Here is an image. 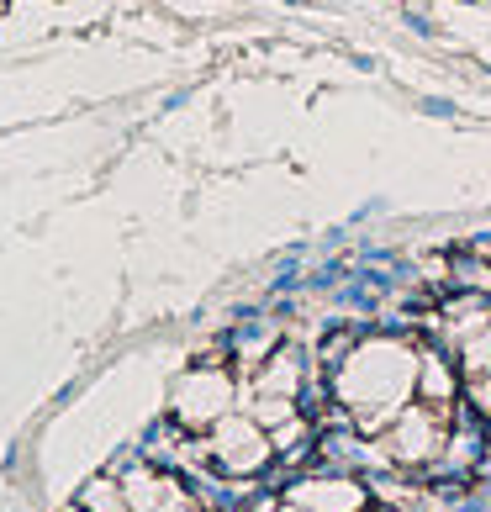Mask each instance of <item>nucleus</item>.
<instances>
[{
  "label": "nucleus",
  "mask_w": 491,
  "mask_h": 512,
  "mask_svg": "<svg viewBox=\"0 0 491 512\" xmlns=\"http://www.w3.org/2000/svg\"><path fill=\"white\" fill-rule=\"evenodd\" d=\"M228 391H233L228 370H191L175 391V412L196 428H212L217 417H228Z\"/></svg>",
  "instance_id": "4"
},
{
  "label": "nucleus",
  "mask_w": 491,
  "mask_h": 512,
  "mask_svg": "<svg viewBox=\"0 0 491 512\" xmlns=\"http://www.w3.org/2000/svg\"><path fill=\"white\" fill-rule=\"evenodd\" d=\"M418 386H423V396H428L433 407H455V391H460V381L449 375V365H439V359H423Z\"/></svg>",
  "instance_id": "6"
},
{
  "label": "nucleus",
  "mask_w": 491,
  "mask_h": 512,
  "mask_svg": "<svg viewBox=\"0 0 491 512\" xmlns=\"http://www.w3.org/2000/svg\"><path fill=\"white\" fill-rule=\"evenodd\" d=\"M412 359L396 349V344H365L360 359L354 365H344V375H338V396L354 407V423H360L365 433H386L391 417H396V402L412 391Z\"/></svg>",
  "instance_id": "1"
},
{
  "label": "nucleus",
  "mask_w": 491,
  "mask_h": 512,
  "mask_svg": "<svg viewBox=\"0 0 491 512\" xmlns=\"http://www.w3.org/2000/svg\"><path fill=\"white\" fill-rule=\"evenodd\" d=\"M212 454H217V465L228 470V476H249V470H259L264 460L275 454V439H270V428L259 423V417H217L212 423Z\"/></svg>",
  "instance_id": "3"
},
{
  "label": "nucleus",
  "mask_w": 491,
  "mask_h": 512,
  "mask_svg": "<svg viewBox=\"0 0 491 512\" xmlns=\"http://www.w3.org/2000/svg\"><path fill=\"white\" fill-rule=\"evenodd\" d=\"M291 497L312 512H365V486L349 481V476H317V481H301Z\"/></svg>",
  "instance_id": "5"
},
{
  "label": "nucleus",
  "mask_w": 491,
  "mask_h": 512,
  "mask_svg": "<svg viewBox=\"0 0 491 512\" xmlns=\"http://www.w3.org/2000/svg\"><path fill=\"white\" fill-rule=\"evenodd\" d=\"M449 428H455L449 407H407V412L391 417L381 449H386L391 465H428V460H439V454H444Z\"/></svg>",
  "instance_id": "2"
},
{
  "label": "nucleus",
  "mask_w": 491,
  "mask_h": 512,
  "mask_svg": "<svg viewBox=\"0 0 491 512\" xmlns=\"http://www.w3.org/2000/svg\"><path fill=\"white\" fill-rule=\"evenodd\" d=\"M286 512H312V507H301V502H291V507H286Z\"/></svg>",
  "instance_id": "7"
}]
</instances>
